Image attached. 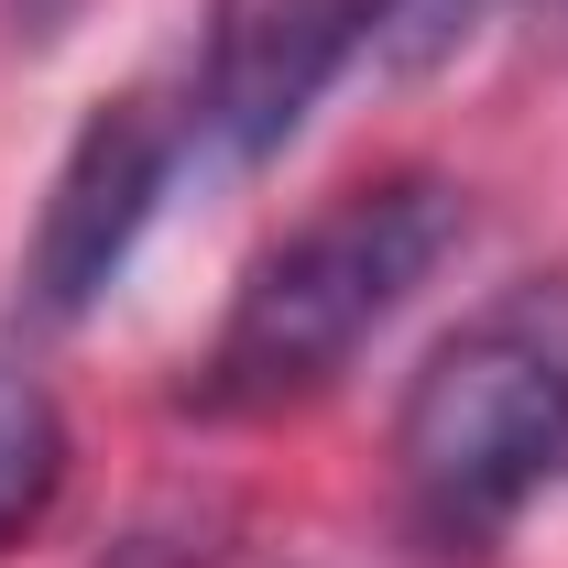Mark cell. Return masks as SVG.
Segmentation results:
<instances>
[{
	"label": "cell",
	"mask_w": 568,
	"mask_h": 568,
	"mask_svg": "<svg viewBox=\"0 0 568 568\" xmlns=\"http://www.w3.org/2000/svg\"><path fill=\"white\" fill-rule=\"evenodd\" d=\"M459 186L448 175H372V186H339L328 209H306L274 252H252V274L230 295L209 339V405L230 416H274V405H306L351 372L405 306L416 284L459 252Z\"/></svg>",
	"instance_id": "obj_1"
},
{
	"label": "cell",
	"mask_w": 568,
	"mask_h": 568,
	"mask_svg": "<svg viewBox=\"0 0 568 568\" xmlns=\"http://www.w3.org/2000/svg\"><path fill=\"white\" fill-rule=\"evenodd\" d=\"M394 470L437 547H493L547 481H568V274L503 284L416 361Z\"/></svg>",
	"instance_id": "obj_2"
},
{
	"label": "cell",
	"mask_w": 568,
	"mask_h": 568,
	"mask_svg": "<svg viewBox=\"0 0 568 568\" xmlns=\"http://www.w3.org/2000/svg\"><path fill=\"white\" fill-rule=\"evenodd\" d=\"M164 175H175V121L153 99H99L77 121L67 164L44 186V219H33V252H22V284L44 317H88L121 284V263L164 209Z\"/></svg>",
	"instance_id": "obj_3"
},
{
	"label": "cell",
	"mask_w": 568,
	"mask_h": 568,
	"mask_svg": "<svg viewBox=\"0 0 568 568\" xmlns=\"http://www.w3.org/2000/svg\"><path fill=\"white\" fill-rule=\"evenodd\" d=\"M361 44H372V0H209L197 132L230 164H274Z\"/></svg>",
	"instance_id": "obj_4"
},
{
	"label": "cell",
	"mask_w": 568,
	"mask_h": 568,
	"mask_svg": "<svg viewBox=\"0 0 568 568\" xmlns=\"http://www.w3.org/2000/svg\"><path fill=\"white\" fill-rule=\"evenodd\" d=\"M55 493H67V416H55V394L22 361L0 351V547H22L55 514Z\"/></svg>",
	"instance_id": "obj_5"
},
{
	"label": "cell",
	"mask_w": 568,
	"mask_h": 568,
	"mask_svg": "<svg viewBox=\"0 0 568 568\" xmlns=\"http://www.w3.org/2000/svg\"><path fill=\"white\" fill-rule=\"evenodd\" d=\"M493 11L503 0H372V55L394 77H426V67H448Z\"/></svg>",
	"instance_id": "obj_6"
}]
</instances>
